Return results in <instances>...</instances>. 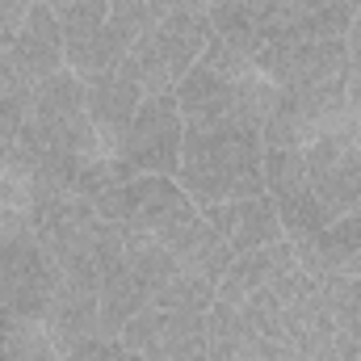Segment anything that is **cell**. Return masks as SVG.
I'll return each mask as SVG.
<instances>
[{
	"instance_id": "4",
	"label": "cell",
	"mask_w": 361,
	"mask_h": 361,
	"mask_svg": "<svg viewBox=\"0 0 361 361\" xmlns=\"http://www.w3.org/2000/svg\"><path fill=\"white\" fill-rule=\"evenodd\" d=\"M349 25H353L349 0H244V17L231 47L257 59L265 47L345 38Z\"/></svg>"
},
{
	"instance_id": "14",
	"label": "cell",
	"mask_w": 361,
	"mask_h": 361,
	"mask_svg": "<svg viewBox=\"0 0 361 361\" xmlns=\"http://www.w3.org/2000/svg\"><path fill=\"white\" fill-rule=\"evenodd\" d=\"M202 214H206V223L227 240V248H231L235 257L257 252V248H269V244H277V240H286L281 219H277V206H273L269 193L240 197V202H223V206H206Z\"/></svg>"
},
{
	"instance_id": "29",
	"label": "cell",
	"mask_w": 361,
	"mask_h": 361,
	"mask_svg": "<svg viewBox=\"0 0 361 361\" xmlns=\"http://www.w3.org/2000/svg\"><path fill=\"white\" fill-rule=\"evenodd\" d=\"M353 25H357V30H361V8H357V13H353Z\"/></svg>"
},
{
	"instance_id": "8",
	"label": "cell",
	"mask_w": 361,
	"mask_h": 361,
	"mask_svg": "<svg viewBox=\"0 0 361 361\" xmlns=\"http://www.w3.org/2000/svg\"><path fill=\"white\" fill-rule=\"evenodd\" d=\"M118 341L147 361H206V311L143 307Z\"/></svg>"
},
{
	"instance_id": "24",
	"label": "cell",
	"mask_w": 361,
	"mask_h": 361,
	"mask_svg": "<svg viewBox=\"0 0 361 361\" xmlns=\"http://www.w3.org/2000/svg\"><path fill=\"white\" fill-rule=\"evenodd\" d=\"M63 361H130V349L114 336H89L76 349H68Z\"/></svg>"
},
{
	"instance_id": "26",
	"label": "cell",
	"mask_w": 361,
	"mask_h": 361,
	"mask_svg": "<svg viewBox=\"0 0 361 361\" xmlns=\"http://www.w3.org/2000/svg\"><path fill=\"white\" fill-rule=\"evenodd\" d=\"M345 109H349V126L361 135V68L353 63L345 72Z\"/></svg>"
},
{
	"instance_id": "21",
	"label": "cell",
	"mask_w": 361,
	"mask_h": 361,
	"mask_svg": "<svg viewBox=\"0 0 361 361\" xmlns=\"http://www.w3.org/2000/svg\"><path fill=\"white\" fill-rule=\"evenodd\" d=\"M30 97H34V85L17 72V63L4 51L0 55V143H17L30 118Z\"/></svg>"
},
{
	"instance_id": "23",
	"label": "cell",
	"mask_w": 361,
	"mask_h": 361,
	"mask_svg": "<svg viewBox=\"0 0 361 361\" xmlns=\"http://www.w3.org/2000/svg\"><path fill=\"white\" fill-rule=\"evenodd\" d=\"M0 361H63V353L42 319H17V328L0 341Z\"/></svg>"
},
{
	"instance_id": "27",
	"label": "cell",
	"mask_w": 361,
	"mask_h": 361,
	"mask_svg": "<svg viewBox=\"0 0 361 361\" xmlns=\"http://www.w3.org/2000/svg\"><path fill=\"white\" fill-rule=\"evenodd\" d=\"M51 8H63V4H76V0H47Z\"/></svg>"
},
{
	"instance_id": "1",
	"label": "cell",
	"mask_w": 361,
	"mask_h": 361,
	"mask_svg": "<svg viewBox=\"0 0 361 361\" xmlns=\"http://www.w3.org/2000/svg\"><path fill=\"white\" fill-rule=\"evenodd\" d=\"M180 189L197 210L265 193V139L240 122H185Z\"/></svg>"
},
{
	"instance_id": "6",
	"label": "cell",
	"mask_w": 361,
	"mask_h": 361,
	"mask_svg": "<svg viewBox=\"0 0 361 361\" xmlns=\"http://www.w3.org/2000/svg\"><path fill=\"white\" fill-rule=\"evenodd\" d=\"M307 189L328 214V223L361 214V135L353 126L328 130L302 147Z\"/></svg>"
},
{
	"instance_id": "5",
	"label": "cell",
	"mask_w": 361,
	"mask_h": 361,
	"mask_svg": "<svg viewBox=\"0 0 361 361\" xmlns=\"http://www.w3.org/2000/svg\"><path fill=\"white\" fill-rule=\"evenodd\" d=\"M92 206L105 223L122 227V235H143L160 244H169L189 219H197V206L189 202V193L173 177H156V173L109 185L105 193L92 197Z\"/></svg>"
},
{
	"instance_id": "13",
	"label": "cell",
	"mask_w": 361,
	"mask_h": 361,
	"mask_svg": "<svg viewBox=\"0 0 361 361\" xmlns=\"http://www.w3.org/2000/svg\"><path fill=\"white\" fill-rule=\"evenodd\" d=\"M206 361H298V353L286 341L261 336L240 307L214 298L206 311Z\"/></svg>"
},
{
	"instance_id": "12",
	"label": "cell",
	"mask_w": 361,
	"mask_h": 361,
	"mask_svg": "<svg viewBox=\"0 0 361 361\" xmlns=\"http://www.w3.org/2000/svg\"><path fill=\"white\" fill-rule=\"evenodd\" d=\"M80 80H85V114H89L92 130H97L101 147L109 156H118V147H122V139H126V130H130L147 92L135 80H126L118 68L92 72V76H80Z\"/></svg>"
},
{
	"instance_id": "25",
	"label": "cell",
	"mask_w": 361,
	"mask_h": 361,
	"mask_svg": "<svg viewBox=\"0 0 361 361\" xmlns=\"http://www.w3.org/2000/svg\"><path fill=\"white\" fill-rule=\"evenodd\" d=\"M30 8H34V0H0V55L13 47V38H17Z\"/></svg>"
},
{
	"instance_id": "17",
	"label": "cell",
	"mask_w": 361,
	"mask_h": 361,
	"mask_svg": "<svg viewBox=\"0 0 361 361\" xmlns=\"http://www.w3.org/2000/svg\"><path fill=\"white\" fill-rule=\"evenodd\" d=\"M164 248H169V257L177 261V269L210 277V281H223V273L231 269V261H235V252H231L227 240L206 223L202 210H197V219H189V223L180 227Z\"/></svg>"
},
{
	"instance_id": "18",
	"label": "cell",
	"mask_w": 361,
	"mask_h": 361,
	"mask_svg": "<svg viewBox=\"0 0 361 361\" xmlns=\"http://www.w3.org/2000/svg\"><path fill=\"white\" fill-rule=\"evenodd\" d=\"M42 328L51 332V341L59 345V353L76 349V345L89 341V336H101L97 294L55 286V290H51V302H47V311H42Z\"/></svg>"
},
{
	"instance_id": "3",
	"label": "cell",
	"mask_w": 361,
	"mask_h": 361,
	"mask_svg": "<svg viewBox=\"0 0 361 361\" xmlns=\"http://www.w3.org/2000/svg\"><path fill=\"white\" fill-rule=\"evenodd\" d=\"M214 30L206 8H173L160 25H152L118 63V72L126 80H135L147 97L173 92L185 80V72L202 59V51L210 47Z\"/></svg>"
},
{
	"instance_id": "16",
	"label": "cell",
	"mask_w": 361,
	"mask_h": 361,
	"mask_svg": "<svg viewBox=\"0 0 361 361\" xmlns=\"http://www.w3.org/2000/svg\"><path fill=\"white\" fill-rule=\"evenodd\" d=\"M152 307V286L130 269L122 257L101 273V290H97V319H101V336H122V328Z\"/></svg>"
},
{
	"instance_id": "2",
	"label": "cell",
	"mask_w": 361,
	"mask_h": 361,
	"mask_svg": "<svg viewBox=\"0 0 361 361\" xmlns=\"http://www.w3.org/2000/svg\"><path fill=\"white\" fill-rule=\"evenodd\" d=\"M173 97L185 122H240L265 130L277 101V85L231 42L210 38V47L185 72Z\"/></svg>"
},
{
	"instance_id": "9",
	"label": "cell",
	"mask_w": 361,
	"mask_h": 361,
	"mask_svg": "<svg viewBox=\"0 0 361 361\" xmlns=\"http://www.w3.org/2000/svg\"><path fill=\"white\" fill-rule=\"evenodd\" d=\"M265 193L277 206L286 240H307L328 227V214L307 189L302 147H265Z\"/></svg>"
},
{
	"instance_id": "28",
	"label": "cell",
	"mask_w": 361,
	"mask_h": 361,
	"mask_svg": "<svg viewBox=\"0 0 361 361\" xmlns=\"http://www.w3.org/2000/svg\"><path fill=\"white\" fill-rule=\"evenodd\" d=\"M185 4H189V8H206V0H185Z\"/></svg>"
},
{
	"instance_id": "30",
	"label": "cell",
	"mask_w": 361,
	"mask_h": 361,
	"mask_svg": "<svg viewBox=\"0 0 361 361\" xmlns=\"http://www.w3.org/2000/svg\"><path fill=\"white\" fill-rule=\"evenodd\" d=\"M349 8H353V13H357V8H361V0H349Z\"/></svg>"
},
{
	"instance_id": "20",
	"label": "cell",
	"mask_w": 361,
	"mask_h": 361,
	"mask_svg": "<svg viewBox=\"0 0 361 361\" xmlns=\"http://www.w3.org/2000/svg\"><path fill=\"white\" fill-rule=\"evenodd\" d=\"M185 0H109V30L118 34V42L130 51L152 25H160L173 8H180ZM189 8V4H185Z\"/></svg>"
},
{
	"instance_id": "22",
	"label": "cell",
	"mask_w": 361,
	"mask_h": 361,
	"mask_svg": "<svg viewBox=\"0 0 361 361\" xmlns=\"http://www.w3.org/2000/svg\"><path fill=\"white\" fill-rule=\"evenodd\" d=\"M214 298H219V281L177 269L152 294V307H160V311H210Z\"/></svg>"
},
{
	"instance_id": "19",
	"label": "cell",
	"mask_w": 361,
	"mask_h": 361,
	"mask_svg": "<svg viewBox=\"0 0 361 361\" xmlns=\"http://www.w3.org/2000/svg\"><path fill=\"white\" fill-rule=\"evenodd\" d=\"M294 265H298V261H294L290 240H277V244H269V248L244 252V257H235V261H231V269L223 273V281H219V302L240 307L252 290L269 286L273 277H281V273L294 269Z\"/></svg>"
},
{
	"instance_id": "15",
	"label": "cell",
	"mask_w": 361,
	"mask_h": 361,
	"mask_svg": "<svg viewBox=\"0 0 361 361\" xmlns=\"http://www.w3.org/2000/svg\"><path fill=\"white\" fill-rule=\"evenodd\" d=\"M8 59L17 63V72L38 85L42 76L68 68V55H63V30H59V17L47 0H34V8L25 13L13 47H8Z\"/></svg>"
},
{
	"instance_id": "11",
	"label": "cell",
	"mask_w": 361,
	"mask_h": 361,
	"mask_svg": "<svg viewBox=\"0 0 361 361\" xmlns=\"http://www.w3.org/2000/svg\"><path fill=\"white\" fill-rule=\"evenodd\" d=\"M277 89H307L349 72V42L345 38H315V42H286L265 47L252 59Z\"/></svg>"
},
{
	"instance_id": "10",
	"label": "cell",
	"mask_w": 361,
	"mask_h": 361,
	"mask_svg": "<svg viewBox=\"0 0 361 361\" xmlns=\"http://www.w3.org/2000/svg\"><path fill=\"white\" fill-rule=\"evenodd\" d=\"M55 17H59V30H63L68 68L76 76L109 72V68L122 63L126 47L109 30V0H76V4L55 8Z\"/></svg>"
},
{
	"instance_id": "31",
	"label": "cell",
	"mask_w": 361,
	"mask_h": 361,
	"mask_svg": "<svg viewBox=\"0 0 361 361\" xmlns=\"http://www.w3.org/2000/svg\"><path fill=\"white\" fill-rule=\"evenodd\" d=\"M130 361H147V357H139V353H130Z\"/></svg>"
},
{
	"instance_id": "7",
	"label": "cell",
	"mask_w": 361,
	"mask_h": 361,
	"mask_svg": "<svg viewBox=\"0 0 361 361\" xmlns=\"http://www.w3.org/2000/svg\"><path fill=\"white\" fill-rule=\"evenodd\" d=\"M180 139H185V118L177 109V97L173 92L143 97V105H139V114H135L122 147H118V160L130 177H143V173L177 177Z\"/></svg>"
}]
</instances>
